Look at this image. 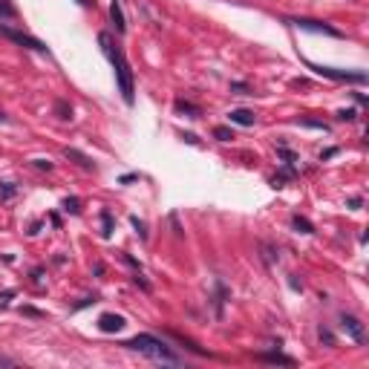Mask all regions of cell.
I'll use <instances>...</instances> for the list:
<instances>
[{
	"instance_id": "cell-18",
	"label": "cell",
	"mask_w": 369,
	"mask_h": 369,
	"mask_svg": "<svg viewBox=\"0 0 369 369\" xmlns=\"http://www.w3.org/2000/svg\"><path fill=\"white\" fill-rule=\"evenodd\" d=\"M297 124H303V127H315V130H323V133L329 130L323 121H312V118H297Z\"/></svg>"
},
{
	"instance_id": "cell-3",
	"label": "cell",
	"mask_w": 369,
	"mask_h": 369,
	"mask_svg": "<svg viewBox=\"0 0 369 369\" xmlns=\"http://www.w3.org/2000/svg\"><path fill=\"white\" fill-rule=\"evenodd\" d=\"M306 67L315 69L318 75L329 78V81H352V84H367V72H346V69L323 67V64H312V61H306Z\"/></svg>"
},
{
	"instance_id": "cell-21",
	"label": "cell",
	"mask_w": 369,
	"mask_h": 369,
	"mask_svg": "<svg viewBox=\"0 0 369 369\" xmlns=\"http://www.w3.org/2000/svg\"><path fill=\"white\" fill-rule=\"evenodd\" d=\"M231 92H236V95H251V87L248 84H231Z\"/></svg>"
},
{
	"instance_id": "cell-10",
	"label": "cell",
	"mask_w": 369,
	"mask_h": 369,
	"mask_svg": "<svg viewBox=\"0 0 369 369\" xmlns=\"http://www.w3.org/2000/svg\"><path fill=\"white\" fill-rule=\"evenodd\" d=\"M257 361H266V364H283V367H294V358L288 355H280V352H260Z\"/></svg>"
},
{
	"instance_id": "cell-17",
	"label": "cell",
	"mask_w": 369,
	"mask_h": 369,
	"mask_svg": "<svg viewBox=\"0 0 369 369\" xmlns=\"http://www.w3.org/2000/svg\"><path fill=\"white\" fill-rule=\"evenodd\" d=\"M64 211H69V214H81V199H75V196H72V199H64Z\"/></svg>"
},
{
	"instance_id": "cell-7",
	"label": "cell",
	"mask_w": 369,
	"mask_h": 369,
	"mask_svg": "<svg viewBox=\"0 0 369 369\" xmlns=\"http://www.w3.org/2000/svg\"><path fill=\"white\" fill-rule=\"evenodd\" d=\"M124 326H127V320L121 318V315H113V312H104L98 318V329L107 332V335H110V332H121Z\"/></svg>"
},
{
	"instance_id": "cell-24",
	"label": "cell",
	"mask_w": 369,
	"mask_h": 369,
	"mask_svg": "<svg viewBox=\"0 0 369 369\" xmlns=\"http://www.w3.org/2000/svg\"><path fill=\"white\" fill-rule=\"evenodd\" d=\"M355 116H358L355 110H340V113H337V118H340V121H352Z\"/></svg>"
},
{
	"instance_id": "cell-22",
	"label": "cell",
	"mask_w": 369,
	"mask_h": 369,
	"mask_svg": "<svg viewBox=\"0 0 369 369\" xmlns=\"http://www.w3.org/2000/svg\"><path fill=\"white\" fill-rule=\"evenodd\" d=\"M130 222H133V228L138 231V236H141V239H147V231H144V222H138L136 217H130Z\"/></svg>"
},
{
	"instance_id": "cell-6",
	"label": "cell",
	"mask_w": 369,
	"mask_h": 369,
	"mask_svg": "<svg viewBox=\"0 0 369 369\" xmlns=\"http://www.w3.org/2000/svg\"><path fill=\"white\" fill-rule=\"evenodd\" d=\"M340 326H343V332L352 337L355 343H364V340H367V329H364V323L355 318V315H346V312H343V315H340Z\"/></svg>"
},
{
	"instance_id": "cell-4",
	"label": "cell",
	"mask_w": 369,
	"mask_h": 369,
	"mask_svg": "<svg viewBox=\"0 0 369 369\" xmlns=\"http://www.w3.org/2000/svg\"><path fill=\"white\" fill-rule=\"evenodd\" d=\"M0 35L9 38V41L17 44V46H26V49H35V52H49L44 41H38V38H32V35H26V32H20V29H12V26H6V23H0Z\"/></svg>"
},
{
	"instance_id": "cell-20",
	"label": "cell",
	"mask_w": 369,
	"mask_h": 369,
	"mask_svg": "<svg viewBox=\"0 0 369 369\" xmlns=\"http://www.w3.org/2000/svg\"><path fill=\"white\" fill-rule=\"evenodd\" d=\"M320 343H326V346H335V335H332V332H329V329H323V326H320Z\"/></svg>"
},
{
	"instance_id": "cell-23",
	"label": "cell",
	"mask_w": 369,
	"mask_h": 369,
	"mask_svg": "<svg viewBox=\"0 0 369 369\" xmlns=\"http://www.w3.org/2000/svg\"><path fill=\"white\" fill-rule=\"evenodd\" d=\"M12 196H15V184L3 182V199H12Z\"/></svg>"
},
{
	"instance_id": "cell-2",
	"label": "cell",
	"mask_w": 369,
	"mask_h": 369,
	"mask_svg": "<svg viewBox=\"0 0 369 369\" xmlns=\"http://www.w3.org/2000/svg\"><path fill=\"white\" fill-rule=\"evenodd\" d=\"M121 346H127V349H133V352H141V355H147V358H153V361H159V364H182V358L170 349L168 343L162 340V337H156V335H136L130 337V340H124Z\"/></svg>"
},
{
	"instance_id": "cell-11",
	"label": "cell",
	"mask_w": 369,
	"mask_h": 369,
	"mask_svg": "<svg viewBox=\"0 0 369 369\" xmlns=\"http://www.w3.org/2000/svg\"><path fill=\"white\" fill-rule=\"evenodd\" d=\"M67 159H75V162H78V165H81L84 170H95L92 159H90V156H84L81 150H72V147H67Z\"/></svg>"
},
{
	"instance_id": "cell-1",
	"label": "cell",
	"mask_w": 369,
	"mask_h": 369,
	"mask_svg": "<svg viewBox=\"0 0 369 369\" xmlns=\"http://www.w3.org/2000/svg\"><path fill=\"white\" fill-rule=\"evenodd\" d=\"M98 44H101V52L110 58V64H113V69H116L118 92H121L124 104H133V101H136L133 69H130V64H127V58H124L121 46H116V41H113V35H110V32H101V35H98Z\"/></svg>"
},
{
	"instance_id": "cell-13",
	"label": "cell",
	"mask_w": 369,
	"mask_h": 369,
	"mask_svg": "<svg viewBox=\"0 0 369 369\" xmlns=\"http://www.w3.org/2000/svg\"><path fill=\"white\" fill-rule=\"evenodd\" d=\"M176 113H187L190 118H199L202 110L196 107V104H190V101H182V98H179V101H176Z\"/></svg>"
},
{
	"instance_id": "cell-14",
	"label": "cell",
	"mask_w": 369,
	"mask_h": 369,
	"mask_svg": "<svg viewBox=\"0 0 369 369\" xmlns=\"http://www.w3.org/2000/svg\"><path fill=\"white\" fill-rule=\"evenodd\" d=\"M0 17H17V9L12 6V0H0Z\"/></svg>"
},
{
	"instance_id": "cell-27",
	"label": "cell",
	"mask_w": 369,
	"mask_h": 369,
	"mask_svg": "<svg viewBox=\"0 0 369 369\" xmlns=\"http://www.w3.org/2000/svg\"><path fill=\"white\" fill-rule=\"evenodd\" d=\"M349 208H352V211H358V208H361V196H352V199H349Z\"/></svg>"
},
{
	"instance_id": "cell-26",
	"label": "cell",
	"mask_w": 369,
	"mask_h": 369,
	"mask_svg": "<svg viewBox=\"0 0 369 369\" xmlns=\"http://www.w3.org/2000/svg\"><path fill=\"white\" fill-rule=\"evenodd\" d=\"M35 168H41V170H52V162H46V159H35Z\"/></svg>"
},
{
	"instance_id": "cell-8",
	"label": "cell",
	"mask_w": 369,
	"mask_h": 369,
	"mask_svg": "<svg viewBox=\"0 0 369 369\" xmlns=\"http://www.w3.org/2000/svg\"><path fill=\"white\" fill-rule=\"evenodd\" d=\"M228 121H231V124H239V127H254L257 116H254L251 110H242V107H239V110H231V113H228Z\"/></svg>"
},
{
	"instance_id": "cell-9",
	"label": "cell",
	"mask_w": 369,
	"mask_h": 369,
	"mask_svg": "<svg viewBox=\"0 0 369 369\" xmlns=\"http://www.w3.org/2000/svg\"><path fill=\"white\" fill-rule=\"evenodd\" d=\"M110 20H113V26H116V32H118V35L127 32V23H124V12H121V3H118V0H113V3H110Z\"/></svg>"
},
{
	"instance_id": "cell-5",
	"label": "cell",
	"mask_w": 369,
	"mask_h": 369,
	"mask_svg": "<svg viewBox=\"0 0 369 369\" xmlns=\"http://www.w3.org/2000/svg\"><path fill=\"white\" fill-rule=\"evenodd\" d=\"M288 23L291 26H297V29H309V32H323V35H332V38H340V29L335 26H329V23H323V20H312V17H288Z\"/></svg>"
},
{
	"instance_id": "cell-28",
	"label": "cell",
	"mask_w": 369,
	"mask_h": 369,
	"mask_svg": "<svg viewBox=\"0 0 369 369\" xmlns=\"http://www.w3.org/2000/svg\"><path fill=\"white\" fill-rule=\"evenodd\" d=\"M0 367H12V358H6V355H0Z\"/></svg>"
},
{
	"instance_id": "cell-15",
	"label": "cell",
	"mask_w": 369,
	"mask_h": 369,
	"mask_svg": "<svg viewBox=\"0 0 369 369\" xmlns=\"http://www.w3.org/2000/svg\"><path fill=\"white\" fill-rule=\"evenodd\" d=\"M55 113H58V118H72V107L67 101H55Z\"/></svg>"
},
{
	"instance_id": "cell-19",
	"label": "cell",
	"mask_w": 369,
	"mask_h": 369,
	"mask_svg": "<svg viewBox=\"0 0 369 369\" xmlns=\"http://www.w3.org/2000/svg\"><path fill=\"white\" fill-rule=\"evenodd\" d=\"M101 222H104V231H101V234L110 236V234H113V217H110V214L104 211V214H101Z\"/></svg>"
},
{
	"instance_id": "cell-25",
	"label": "cell",
	"mask_w": 369,
	"mask_h": 369,
	"mask_svg": "<svg viewBox=\"0 0 369 369\" xmlns=\"http://www.w3.org/2000/svg\"><path fill=\"white\" fill-rule=\"evenodd\" d=\"M288 285H291L294 291H303V283L297 280V274H291V277H288Z\"/></svg>"
},
{
	"instance_id": "cell-12",
	"label": "cell",
	"mask_w": 369,
	"mask_h": 369,
	"mask_svg": "<svg viewBox=\"0 0 369 369\" xmlns=\"http://www.w3.org/2000/svg\"><path fill=\"white\" fill-rule=\"evenodd\" d=\"M291 225H294V231H300V234H315V225H312L306 217H300V214L291 217Z\"/></svg>"
},
{
	"instance_id": "cell-29",
	"label": "cell",
	"mask_w": 369,
	"mask_h": 369,
	"mask_svg": "<svg viewBox=\"0 0 369 369\" xmlns=\"http://www.w3.org/2000/svg\"><path fill=\"white\" fill-rule=\"evenodd\" d=\"M78 3H81V6H87V3H90V0H78Z\"/></svg>"
},
{
	"instance_id": "cell-16",
	"label": "cell",
	"mask_w": 369,
	"mask_h": 369,
	"mask_svg": "<svg viewBox=\"0 0 369 369\" xmlns=\"http://www.w3.org/2000/svg\"><path fill=\"white\" fill-rule=\"evenodd\" d=\"M214 138H219V141H231V138H234V130H231V127H214Z\"/></svg>"
}]
</instances>
